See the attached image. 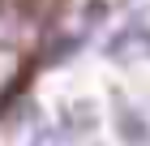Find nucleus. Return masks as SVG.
<instances>
[{"instance_id": "f257e3e1", "label": "nucleus", "mask_w": 150, "mask_h": 146, "mask_svg": "<svg viewBox=\"0 0 150 146\" xmlns=\"http://www.w3.org/2000/svg\"><path fill=\"white\" fill-rule=\"evenodd\" d=\"M73 9L77 0H0V125L56 60Z\"/></svg>"}]
</instances>
